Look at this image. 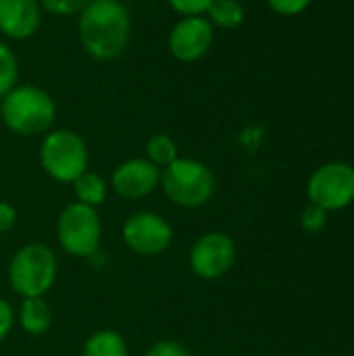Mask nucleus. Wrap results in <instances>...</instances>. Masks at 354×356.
Instances as JSON below:
<instances>
[{"label":"nucleus","instance_id":"obj_2","mask_svg":"<svg viewBox=\"0 0 354 356\" xmlns=\"http://www.w3.org/2000/svg\"><path fill=\"white\" fill-rule=\"evenodd\" d=\"M2 123L17 136L48 134L56 121L54 98L38 86H15L0 104Z\"/></svg>","mask_w":354,"mask_h":356},{"label":"nucleus","instance_id":"obj_20","mask_svg":"<svg viewBox=\"0 0 354 356\" xmlns=\"http://www.w3.org/2000/svg\"><path fill=\"white\" fill-rule=\"evenodd\" d=\"M328 223V213L315 204H309L300 215V225L307 234H319Z\"/></svg>","mask_w":354,"mask_h":356},{"label":"nucleus","instance_id":"obj_15","mask_svg":"<svg viewBox=\"0 0 354 356\" xmlns=\"http://www.w3.org/2000/svg\"><path fill=\"white\" fill-rule=\"evenodd\" d=\"M73 192H75V198H77L75 202L98 209L108 196V184H106V179L102 175L88 169L86 173H81L73 181Z\"/></svg>","mask_w":354,"mask_h":356},{"label":"nucleus","instance_id":"obj_10","mask_svg":"<svg viewBox=\"0 0 354 356\" xmlns=\"http://www.w3.org/2000/svg\"><path fill=\"white\" fill-rule=\"evenodd\" d=\"M215 38V29L204 15L182 17L169 31L167 46L173 58L182 63H194L202 58Z\"/></svg>","mask_w":354,"mask_h":356},{"label":"nucleus","instance_id":"obj_25","mask_svg":"<svg viewBox=\"0 0 354 356\" xmlns=\"http://www.w3.org/2000/svg\"><path fill=\"white\" fill-rule=\"evenodd\" d=\"M17 217H19L17 209L10 202L0 200V234L10 232L15 227V223H17Z\"/></svg>","mask_w":354,"mask_h":356},{"label":"nucleus","instance_id":"obj_19","mask_svg":"<svg viewBox=\"0 0 354 356\" xmlns=\"http://www.w3.org/2000/svg\"><path fill=\"white\" fill-rule=\"evenodd\" d=\"M40 8L54 15V17H69L79 15L90 0H38Z\"/></svg>","mask_w":354,"mask_h":356},{"label":"nucleus","instance_id":"obj_17","mask_svg":"<svg viewBox=\"0 0 354 356\" xmlns=\"http://www.w3.org/2000/svg\"><path fill=\"white\" fill-rule=\"evenodd\" d=\"M146 159L152 165H156L159 169H163V167L171 165L175 159H179L177 144L167 134H154L146 142Z\"/></svg>","mask_w":354,"mask_h":356},{"label":"nucleus","instance_id":"obj_24","mask_svg":"<svg viewBox=\"0 0 354 356\" xmlns=\"http://www.w3.org/2000/svg\"><path fill=\"white\" fill-rule=\"evenodd\" d=\"M15 325V311L8 300L0 298V342H4Z\"/></svg>","mask_w":354,"mask_h":356},{"label":"nucleus","instance_id":"obj_5","mask_svg":"<svg viewBox=\"0 0 354 356\" xmlns=\"http://www.w3.org/2000/svg\"><path fill=\"white\" fill-rule=\"evenodd\" d=\"M90 152L86 140L71 129H50L40 144V165L58 184H73L88 171Z\"/></svg>","mask_w":354,"mask_h":356},{"label":"nucleus","instance_id":"obj_13","mask_svg":"<svg viewBox=\"0 0 354 356\" xmlns=\"http://www.w3.org/2000/svg\"><path fill=\"white\" fill-rule=\"evenodd\" d=\"M19 325L29 336H44L52 325V309L44 296L23 298L19 307Z\"/></svg>","mask_w":354,"mask_h":356},{"label":"nucleus","instance_id":"obj_4","mask_svg":"<svg viewBox=\"0 0 354 356\" xmlns=\"http://www.w3.org/2000/svg\"><path fill=\"white\" fill-rule=\"evenodd\" d=\"M161 190L175 207L200 209L215 196L217 181L204 163L179 156L161 169Z\"/></svg>","mask_w":354,"mask_h":356},{"label":"nucleus","instance_id":"obj_7","mask_svg":"<svg viewBox=\"0 0 354 356\" xmlns=\"http://www.w3.org/2000/svg\"><path fill=\"white\" fill-rule=\"evenodd\" d=\"M311 204L325 213L342 211L354 200V167L346 163H325L309 179Z\"/></svg>","mask_w":354,"mask_h":356},{"label":"nucleus","instance_id":"obj_16","mask_svg":"<svg viewBox=\"0 0 354 356\" xmlns=\"http://www.w3.org/2000/svg\"><path fill=\"white\" fill-rule=\"evenodd\" d=\"M207 19L213 27L234 29L244 21V6L238 0H213L207 10Z\"/></svg>","mask_w":354,"mask_h":356},{"label":"nucleus","instance_id":"obj_3","mask_svg":"<svg viewBox=\"0 0 354 356\" xmlns=\"http://www.w3.org/2000/svg\"><path fill=\"white\" fill-rule=\"evenodd\" d=\"M58 275L56 254L42 242L21 246L8 263V286L21 298L46 296Z\"/></svg>","mask_w":354,"mask_h":356},{"label":"nucleus","instance_id":"obj_23","mask_svg":"<svg viewBox=\"0 0 354 356\" xmlns=\"http://www.w3.org/2000/svg\"><path fill=\"white\" fill-rule=\"evenodd\" d=\"M267 2L277 15H284V17L300 15L311 4V0H267Z\"/></svg>","mask_w":354,"mask_h":356},{"label":"nucleus","instance_id":"obj_21","mask_svg":"<svg viewBox=\"0 0 354 356\" xmlns=\"http://www.w3.org/2000/svg\"><path fill=\"white\" fill-rule=\"evenodd\" d=\"M213 0H167V4L182 17H198L207 15Z\"/></svg>","mask_w":354,"mask_h":356},{"label":"nucleus","instance_id":"obj_18","mask_svg":"<svg viewBox=\"0 0 354 356\" xmlns=\"http://www.w3.org/2000/svg\"><path fill=\"white\" fill-rule=\"evenodd\" d=\"M19 81V60L13 48L0 40V100L17 86Z\"/></svg>","mask_w":354,"mask_h":356},{"label":"nucleus","instance_id":"obj_22","mask_svg":"<svg viewBox=\"0 0 354 356\" xmlns=\"http://www.w3.org/2000/svg\"><path fill=\"white\" fill-rule=\"evenodd\" d=\"M144 356H192V353L175 340H159L154 342Z\"/></svg>","mask_w":354,"mask_h":356},{"label":"nucleus","instance_id":"obj_14","mask_svg":"<svg viewBox=\"0 0 354 356\" xmlns=\"http://www.w3.org/2000/svg\"><path fill=\"white\" fill-rule=\"evenodd\" d=\"M81 356H129V348L119 332L98 330L86 340Z\"/></svg>","mask_w":354,"mask_h":356},{"label":"nucleus","instance_id":"obj_6","mask_svg":"<svg viewBox=\"0 0 354 356\" xmlns=\"http://www.w3.org/2000/svg\"><path fill=\"white\" fill-rule=\"evenodd\" d=\"M56 238L61 248L75 259H90L98 254L102 242V221L94 207L71 202L56 221Z\"/></svg>","mask_w":354,"mask_h":356},{"label":"nucleus","instance_id":"obj_8","mask_svg":"<svg viewBox=\"0 0 354 356\" xmlns=\"http://www.w3.org/2000/svg\"><path fill=\"white\" fill-rule=\"evenodd\" d=\"M125 246L138 257H159L173 242V227L169 221L152 211H138L129 215L121 229Z\"/></svg>","mask_w":354,"mask_h":356},{"label":"nucleus","instance_id":"obj_9","mask_svg":"<svg viewBox=\"0 0 354 356\" xmlns=\"http://www.w3.org/2000/svg\"><path fill=\"white\" fill-rule=\"evenodd\" d=\"M236 263V242L223 232L202 234L190 248V269L196 277L215 282L225 277Z\"/></svg>","mask_w":354,"mask_h":356},{"label":"nucleus","instance_id":"obj_1","mask_svg":"<svg viewBox=\"0 0 354 356\" xmlns=\"http://www.w3.org/2000/svg\"><path fill=\"white\" fill-rule=\"evenodd\" d=\"M81 48L96 60H113L129 44L131 17L119 0H90L79 13Z\"/></svg>","mask_w":354,"mask_h":356},{"label":"nucleus","instance_id":"obj_11","mask_svg":"<svg viewBox=\"0 0 354 356\" xmlns=\"http://www.w3.org/2000/svg\"><path fill=\"white\" fill-rule=\"evenodd\" d=\"M161 186V169L148 159L123 161L111 175V188L125 200L150 196Z\"/></svg>","mask_w":354,"mask_h":356},{"label":"nucleus","instance_id":"obj_12","mask_svg":"<svg viewBox=\"0 0 354 356\" xmlns=\"http://www.w3.org/2000/svg\"><path fill=\"white\" fill-rule=\"evenodd\" d=\"M42 21L38 0H0V31L10 40L31 38Z\"/></svg>","mask_w":354,"mask_h":356}]
</instances>
